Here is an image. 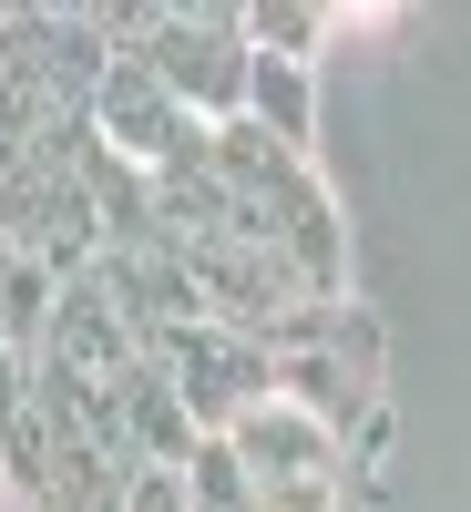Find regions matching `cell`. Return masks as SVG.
Returning a JSON list of instances; mask_svg holds the SVG:
<instances>
[{
    "instance_id": "1",
    "label": "cell",
    "mask_w": 471,
    "mask_h": 512,
    "mask_svg": "<svg viewBox=\"0 0 471 512\" xmlns=\"http://www.w3.org/2000/svg\"><path fill=\"white\" fill-rule=\"evenodd\" d=\"M205 175H216V205L226 226H246L256 246H277L297 277H308L328 308L349 297V226H338V195L318 185L308 154H287L277 134H256V123H216L205 134Z\"/></svg>"
},
{
    "instance_id": "2",
    "label": "cell",
    "mask_w": 471,
    "mask_h": 512,
    "mask_svg": "<svg viewBox=\"0 0 471 512\" xmlns=\"http://www.w3.org/2000/svg\"><path fill=\"white\" fill-rule=\"evenodd\" d=\"M216 441H226V461H236V482H246L256 512H359V492H369V472L349 461V441H338L318 410L277 400V390L256 410H236Z\"/></svg>"
},
{
    "instance_id": "3",
    "label": "cell",
    "mask_w": 471,
    "mask_h": 512,
    "mask_svg": "<svg viewBox=\"0 0 471 512\" xmlns=\"http://www.w3.org/2000/svg\"><path fill=\"white\" fill-rule=\"evenodd\" d=\"M82 123H93V144L113 154V164H134V175H164V164H185L195 144H205V123L164 93V82L144 72V62H103V82H93V103H82Z\"/></svg>"
},
{
    "instance_id": "4",
    "label": "cell",
    "mask_w": 471,
    "mask_h": 512,
    "mask_svg": "<svg viewBox=\"0 0 471 512\" xmlns=\"http://www.w3.org/2000/svg\"><path fill=\"white\" fill-rule=\"evenodd\" d=\"M246 123H256V134H277L287 154H308V144H318V72L246 52Z\"/></svg>"
},
{
    "instance_id": "5",
    "label": "cell",
    "mask_w": 471,
    "mask_h": 512,
    "mask_svg": "<svg viewBox=\"0 0 471 512\" xmlns=\"http://www.w3.org/2000/svg\"><path fill=\"white\" fill-rule=\"evenodd\" d=\"M236 31H246L256 62H297V72H308L318 41L338 31V11H318V0H256V11H236Z\"/></svg>"
},
{
    "instance_id": "6",
    "label": "cell",
    "mask_w": 471,
    "mask_h": 512,
    "mask_svg": "<svg viewBox=\"0 0 471 512\" xmlns=\"http://www.w3.org/2000/svg\"><path fill=\"white\" fill-rule=\"evenodd\" d=\"M185 512H256L246 482H236V461H226V441H195L185 451Z\"/></svg>"
},
{
    "instance_id": "7",
    "label": "cell",
    "mask_w": 471,
    "mask_h": 512,
    "mask_svg": "<svg viewBox=\"0 0 471 512\" xmlns=\"http://www.w3.org/2000/svg\"><path fill=\"white\" fill-rule=\"evenodd\" d=\"M123 512H185V472H164V461H134V472H123Z\"/></svg>"
}]
</instances>
